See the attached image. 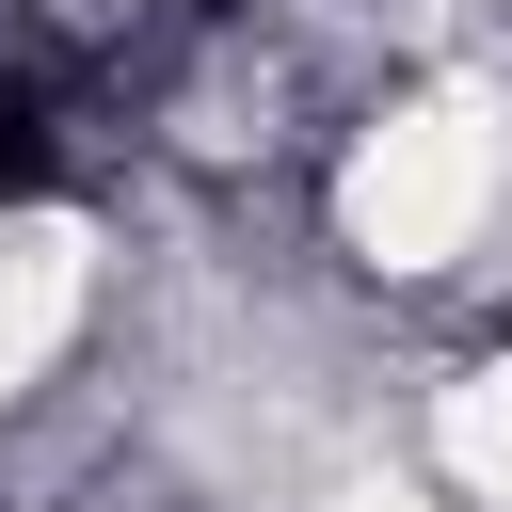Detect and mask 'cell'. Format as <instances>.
Returning <instances> with one entry per match:
<instances>
[{
  "mask_svg": "<svg viewBox=\"0 0 512 512\" xmlns=\"http://www.w3.org/2000/svg\"><path fill=\"white\" fill-rule=\"evenodd\" d=\"M496 192H512V112H496V80H432V96H384V112L352 128V160H336V240L416 288V272H464V256H480Z\"/></svg>",
  "mask_w": 512,
  "mask_h": 512,
  "instance_id": "cell-1",
  "label": "cell"
},
{
  "mask_svg": "<svg viewBox=\"0 0 512 512\" xmlns=\"http://www.w3.org/2000/svg\"><path fill=\"white\" fill-rule=\"evenodd\" d=\"M80 304H96V224L80 208H0V400L64 368Z\"/></svg>",
  "mask_w": 512,
  "mask_h": 512,
  "instance_id": "cell-2",
  "label": "cell"
},
{
  "mask_svg": "<svg viewBox=\"0 0 512 512\" xmlns=\"http://www.w3.org/2000/svg\"><path fill=\"white\" fill-rule=\"evenodd\" d=\"M448 480H464L480 512H512V352H496L480 384H448Z\"/></svg>",
  "mask_w": 512,
  "mask_h": 512,
  "instance_id": "cell-3",
  "label": "cell"
},
{
  "mask_svg": "<svg viewBox=\"0 0 512 512\" xmlns=\"http://www.w3.org/2000/svg\"><path fill=\"white\" fill-rule=\"evenodd\" d=\"M336 512H432V496H416V480H352Z\"/></svg>",
  "mask_w": 512,
  "mask_h": 512,
  "instance_id": "cell-4",
  "label": "cell"
}]
</instances>
